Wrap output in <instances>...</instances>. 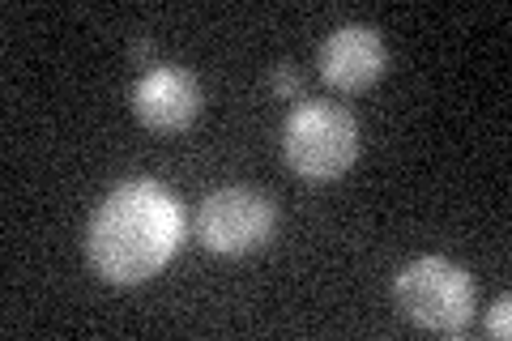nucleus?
I'll list each match as a JSON object with an SVG mask.
<instances>
[{
    "mask_svg": "<svg viewBox=\"0 0 512 341\" xmlns=\"http://www.w3.org/2000/svg\"><path fill=\"white\" fill-rule=\"evenodd\" d=\"M282 158L303 180H338L359 158V120L329 103H303L282 124Z\"/></svg>",
    "mask_w": 512,
    "mask_h": 341,
    "instance_id": "nucleus-3",
    "label": "nucleus"
},
{
    "mask_svg": "<svg viewBox=\"0 0 512 341\" xmlns=\"http://www.w3.org/2000/svg\"><path fill=\"white\" fill-rule=\"evenodd\" d=\"M316 60H320V77H325L333 90L359 94L380 81L389 52H384V39L376 26H338L320 43Z\"/></svg>",
    "mask_w": 512,
    "mask_h": 341,
    "instance_id": "nucleus-6",
    "label": "nucleus"
},
{
    "mask_svg": "<svg viewBox=\"0 0 512 341\" xmlns=\"http://www.w3.org/2000/svg\"><path fill=\"white\" fill-rule=\"evenodd\" d=\"M184 209L158 180H128L111 188L94 209L86 231V256L111 286H137L163 273L180 252Z\"/></svg>",
    "mask_w": 512,
    "mask_h": 341,
    "instance_id": "nucleus-1",
    "label": "nucleus"
},
{
    "mask_svg": "<svg viewBox=\"0 0 512 341\" xmlns=\"http://www.w3.org/2000/svg\"><path fill=\"white\" fill-rule=\"evenodd\" d=\"M269 81H274V94H278V99H299V94H303V77L295 73V64H278Z\"/></svg>",
    "mask_w": 512,
    "mask_h": 341,
    "instance_id": "nucleus-7",
    "label": "nucleus"
},
{
    "mask_svg": "<svg viewBox=\"0 0 512 341\" xmlns=\"http://www.w3.org/2000/svg\"><path fill=\"white\" fill-rule=\"evenodd\" d=\"M487 333H491L495 341H504V337L512 333V299H508V295H500V299H495L491 316H487Z\"/></svg>",
    "mask_w": 512,
    "mask_h": 341,
    "instance_id": "nucleus-8",
    "label": "nucleus"
},
{
    "mask_svg": "<svg viewBox=\"0 0 512 341\" xmlns=\"http://www.w3.org/2000/svg\"><path fill=\"white\" fill-rule=\"evenodd\" d=\"M133 116L154 133H180L201 116V81L180 64H154L133 86Z\"/></svg>",
    "mask_w": 512,
    "mask_h": 341,
    "instance_id": "nucleus-5",
    "label": "nucleus"
},
{
    "mask_svg": "<svg viewBox=\"0 0 512 341\" xmlns=\"http://www.w3.org/2000/svg\"><path fill=\"white\" fill-rule=\"evenodd\" d=\"M278 226V209L256 188H218L197 209V239L218 256L265 248Z\"/></svg>",
    "mask_w": 512,
    "mask_h": 341,
    "instance_id": "nucleus-4",
    "label": "nucleus"
},
{
    "mask_svg": "<svg viewBox=\"0 0 512 341\" xmlns=\"http://www.w3.org/2000/svg\"><path fill=\"white\" fill-rule=\"evenodd\" d=\"M393 299L427 333H461L474 316V278L448 256H419L393 282Z\"/></svg>",
    "mask_w": 512,
    "mask_h": 341,
    "instance_id": "nucleus-2",
    "label": "nucleus"
},
{
    "mask_svg": "<svg viewBox=\"0 0 512 341\" xmlns=\"http://www.w3.org/2000/svg\"><path fill=\"white\" fill-rule=\"evenodd\" d=\"M133 56H137V60H146V56H150V43H146V39L133 43Z\"/></svg>",
    "mask_w": 512,
    "mask_h": 341,
    "instance_id": "nucleus-9",
    "label": "nucleus"
}]
</instances>
